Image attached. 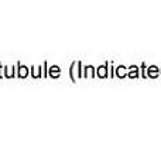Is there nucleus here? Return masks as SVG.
<instances>
[{
  "label": "nucleus",
  "instance_id": "1",
  "mask_svg": "<svg viewBox=\"0 0 161 141\" xmlns=\"http://www.w3.org/2000/svg\"><path fill=\"white\" fill-rule=\"evenodd\" d=\"M99 75H100V76H105V75H106V72H105V67H100V69H99Z\"/></svg>",
  "mask_w": 161,
  "mask_h": 141
}]
</instances>
